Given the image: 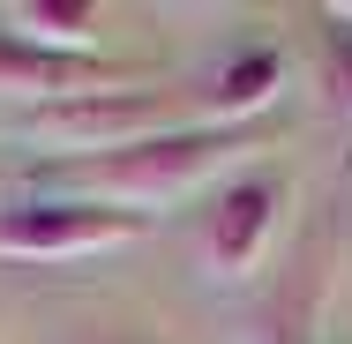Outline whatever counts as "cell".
I'll use <instances>...</instances> for the list:
<instances>
[{
	"label": "cell",
	"mask_w": 352,
	"mask_h": 344,
	"mask_svg": "<svg viewBox=\"0 0 352 344\" xmlns=\"http://www.w3.org/2000/svg\"><path fill=\"white\" fill-rule=\"evenodd\" d=\"M248 150H263L248 128L188 120V128H165V135L128 142V150L90 157V165H45L38 187H45V195H68V203H105V209H135V217H150L157 203H180V195L225 180Z\"/></svg>",
	"instance_id": "1"
},
{
	"label": "cell",
	"mask_w": 352,
	"mask_h": 344,
	"mask_svg": "<svg viewBox=\"0 0 352 344\" xmlns=\"http://www.w3.org/2000/svg\"><path fill=\"white\" fill-rule=\"evenodd\" d=\"M203 113H188L173 90H98V98H68V105H45L23 120V142L53 150V165H90V157H113L128 142H150L165 128H188Z\"/></svg>",
	"instance_id": "2"
},
{
	"label": "cell",
	"mask_w": 352,
	"mask_h": 344,
	"mask_svg": "<svg viewBox=\"0 0 352 344\" xmlns=\"http://www.w3.org/2000/svg\"><path fill=\"white\" fill-rule=\"evenodd\" d=\"M150 232V217L105 203H68V195H30V203L0 209V262H82V255H113Z\"/></svg>",
	"instance_id": "3"
},
{
	"label": "cell",
	"mask_w": 352,
	"mask_h": 344,
	"mask_svg": "<svg viewBox=\"0 0 352 344\" xmlns=\"http://www.w3.org/2000/svg\"><path fill=\"white\" fill-rule=\"evenodd\" d=\"M278 203H285L278 172H232L217 187L210 217H203V270L217 284H240V277L263 270V255L278 240Z\"/></svg>",
	"instance_id": "4"
},
{
	"label": "cell",
	"mask_w": 352,
	"mask_h": 344,
	"mask_svg": "<svg viewBox=\"0 0 352 344\" xmlns=\"http://www.w3.org/2000/svg\"><path fill=\"white\" fill-rule=\"evenodd\" d=\"M98 90H135V82H128L120 60H60V53H38V45L0 30V98H30L45 113V105L98 98Z\"/></svg>",
	"instance_id": "5"
},
{
	"label": "cell",
	"mask_w": 352,
	"mask_h": 344,
	"mask_svg": "<svg viewBox=\"0 0 352 344\" xmlns=\"http://www.w3.org/2000/svg\"><path fill=\"white\" fill-rule=\"evenodd\" d=\"M98 30H105L98 0H15L8 8V38H23L38 53H60V60H105Z\"/></svg>",
	"instance_id": "6"
},
{
	"label": "cell",
	"mask_w": 352,
	"mask_h": 344,
	"mask_svg": "<svg viewBox=\"0 0 352 344\" xmlns=\"http://www.w3.org/2000/svg\"><path fill=\"white\" fill-rule=\"evenodd\" d=\"M285 90V53L278 45H255V53H240L232 68H217L210 98H203V120L210 128H248L255 113H270Z\"/></svg>",
	"instance_id": "7"
},
{
	"label": "cell",
	"mask_w": 352,
	"mask_h": 344,
	"mask_svg": "<svg viewBox=\"0 0 352 344\" xmlns=\"http://www.w3.org/2000/svg\"><path fill=\"white\" fill-rule=\"evenodd\" d=\"M322 90H330V105L352 120V23L345 15H330V30H322Z\"/></svg>",
	"instance_id": "8"
},
{
	"label": "cell",
	"mask_w": 352,
	"mask_h": 344,
	"mask_svg": "<svg viewBox=\"0 0 352 344\" xmlns=\"http://www.w3.org/2000/svg\"><path fill=\"white\" fill-rule=\"evenodd\" d=\"M105 344H157V337H105Z\"/></svg>",
	"instance_id": "9"
}]
</instances>
